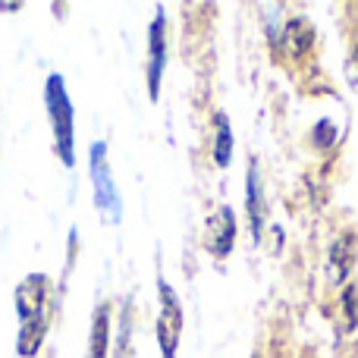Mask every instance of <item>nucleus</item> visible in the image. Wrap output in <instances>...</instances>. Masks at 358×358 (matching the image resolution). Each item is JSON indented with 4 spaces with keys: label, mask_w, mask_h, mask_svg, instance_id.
Here are the masks:
<instances>
[{
    "label": "nucleus",
    "mask_w": 358,
    "mask_h": 358,
    "mask_svg": "<svg viewBox=\"0 0 358 358\" xmlns=\"http://www.w3.org/2000/svg\"><path fill=\"white\" fill-rule=\"evenodd\" d=\"M164 63H167V19H164V10H157V19L151 22V48H148V92H151V101H157V94H161Z\"/></svg>",
    "instance_id": "nucleus-6"
},
{
    "label": "nucleus",
    "mask_w": 358,
    "mask_h": 358,
    "mask_svg": "<svg viewBox=\"0 0 358 358\" xmlns=\"http://www.w3.org/2000/svg\"><path fill=\"white\" fill-rule=\"evenodd\" d=\"M355 264V239L352 233L340 236L336 242H330V261H327V280L330 283H343L349 277Z\"/></svg>",
    "instance_id": "nucleus-7"
},
{
    "label": "nucleus",
    "mask_w": 358,
    "mask_h": 358,
    "mask_svg": "<svg viewBox=\"0 0 358 358\" xmlns=\"http://www.w3.org/2000/svg\"><path fill=\"white\" fill-rule=\"evenodd\" d=\"M311 41H315V31H311V25L302 16L289 19L283 35H280V44L289 50V57H305L311 50Z\"/></svg>",
    "instance_id": "nucleus-8"
},
{
    "label": "nucleus",
    "mask_w": 358,
    "mask_h": 358,
    "mask_svg": "<svg viewBox=\"0 0 358 358\" xmlns=\"http://www.w3.org/2000/svg\"><path fill=\"white\" fill-rule=\"evenodd\" d=\"M16 308H19V355L31 358L38 355L44 340V330H48V277L41 273H31L19 283L16 292Z\"/></svg>",
    "instance_id": "nucleus-1"
},
{
    "label": "nucleus",
    "mask_w": 358,
    "mask_h": 358,
    "mask_svg": "<svg viewBox=\"0 0 358 358\" xmlns=\"http://www.w3.org/2000/svg\"><path fill=\"white\" fill-rule=\"evenodd\" d=\"M264 217H267V208H264V195H261V182H258V170H248V220H252V233L255 239H261L264 233Z\"/></svg>",
    "instance_id": "nucleus-10"
},
{
    "label": "nucleus",
    "mask_w": 358,
    "mask_h": 358,
    "mask_svg": "<svg viewBox=\"0 0 358 358\" xmlns=\"http://www.w3.org/2000/svg\"><path fill=\"white\" fill-rule=\"evenodd\" d=\"M229 157H233V129H229L227 117L217 113L214 117V164L217 167H227Z\"/></svg>",
    "instance_id": "nucleus-11"
},
{
    "label": "nucleus",
    "mask_w": 358,
    "mask_h": 358,
    "mask_svg": "<svg viewBox=\"0 0 358 358\" xmlns=\"http://www.w3.org/2000/svg\"><path fill=\"white\" fill-rule=\"evenodd\" d=\"M92 179H94V189H98V208L104 210L110 220H120V198H117V189H113L110 170H107L104 145H94L92 148Z\"/></svg>",
    "instance_id": "nucleus-4"
},
{
    "label": "nucleus",
    "mask_w": 358,
    "mask_h": 358,
    "mask_svg": "<svg viewBox=\"0 0 358 358\" xmlns=\"http://www.w3.org/2000/svg\"><path fill=\"white\" fill-rule=\"evenodd\" d=\"M182 334V308L167 283L161 280V315H157V343L164 358H176V343Z\"/></svg>",
    "instance_id": "nucleus-3"
},
{
    "label": "nucleus",
    "mask_w": 358,
    "mask_h": 358,
    "mask_svg": "<svg viewBox=\"0 0 358 358\" xmlns=\"http://www.w3.org/2000/svg\"><path fill=\"white\" fill-rule=\"evenodd\" d=\"M107 349H110V311H107V305H101V308L94 311V321H92L88 358H107Z\"/></svg>",
    "instance_id": "nucleus-9"
},
{
    "label": "nucleus",
    "mask_w": 358,
    "mask_h": 358,
    "mask_svg": "<svg viewBox=\"0 0 358 358\" xmlns=\"http://www.w3.org/2000/svg\"><path fill=\"white\" fill-rule=\"evenodd\" d=\"M48 110H50V126H54L57 151H60L63 164H73V104L66 98L60 76L48 79Z\"/></svg>",
    "instance_id": "nucleus-2"
},
{
    "label": "nucleus",
    "mask_w": 358,
    "mask_h": 358,
    "mask_svg": "<svg viewBox=\"0 0 358 358\" xmlns=\"http://www.w3.org/2000/svg\"><path fill=\"white\" fill-rule=\"evenodd\" d=\"M233 239H236V214H233V208L223 204L208 220V227H204V248L214 258H227L233 252Z\"/></svg>",
    "instance_id": "nucleus-5"
}]
</instances>
